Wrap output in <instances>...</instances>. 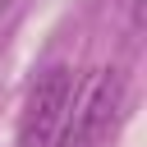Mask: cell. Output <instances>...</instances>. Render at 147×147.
<instances>
[{"label":"cell","mask_w":147,"mask_h":147,"mask_svg":"<svg viewBox=\"0 0 147 147\" xmlns=\"http://www.w3.org/2000/svg\"><path fill=\"white\" fill-rule=\"evenodd\" d=\"M124 110V74L119 69H96L87 87L78 92L74 110H64L55 147H110V133Z\"/></svg>","instance_id":"6da1fadb"},{"label":"cell","mask_w":147,"mask_h":147,"mask_svg":"<svg viewBox=\"0 0 147 147\" xmlns=\"http://www.w3.org/2000/svg\"><path fill=\"white\" fill-rule=\"evenodd\" d=\"M69 101H74V69H69V64L41 69L37 83L28 87V101H23V115H18V138H14V147H55Z\"/></svg>","instance_id":"7a4b0ae2"}]
</instances>
